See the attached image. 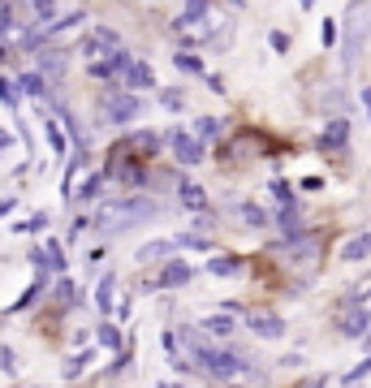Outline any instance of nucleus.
<instances>
[{
	"label": "nucleus",
	"mask_w": 371,
	"mask_h": 388,
	"mask_svg": "<svg viewBox=\"0 0 371 388\" xmlns=\"http://www.w3.org/2000/svg\"><path fill=\"white\" fill-rule=\"evenodd\" d=\"M99 190H104V177L99 173H87V182L74 190V199H82V203H91V199H99Z\"/></svg>",
	"instance_id": "obj_19"
},
{
	"label": "nucleus",
	"mask_w": 371,
	"mask_h": 388,
	"mask_svg": "<svg viewBox=\"0 0 371 388\" xmlns=\"http://www.w3.org/2000/svg\"><path fill=\"white\" fill-rule=\"evenodd\" d=\"M13 31V5H0V35Z\"/></svg>",
	"instance_id": "obj_38"
},
{
	"label": "nucleus",
	"mask_w": 371,
	"mask_h": 388,
	"mask_svg": "<svg viewBox=\"0 0 371 388\" xmlns=\"http://www.w3.org/2000/svg\"><path fill=\"white\" fill-rule=\"evenodd\" d=\"M87 358H91V354H78V358H70V362H65V379H78V375H82V367H87Z\"/></svg>",
	"instance_id": "obj_34"
},
{
	"label": "nucleus",
	"mask_w": 371,
	"mask_h": 388,
	"mask_svg": "<svg viewBox=\"0 0 371 388\" xmlns=\"http://www.w3.org/2000/svg\"><path fill=\"white\" fill-rule=\"evenodd\" d=\"M169 147H173V155L182 160V164H203V143L199 138H190L186 130H169V138H165Z\"/></svg>",
	"instance_id": "obj_5"
},
{
	"label": "nucleus",
	"mask_w": 371,
	"mask_h": 388,
	"mask_svg": "<svg viewBox=\"0 0 371 388\" xmlns=\"http://www.w3.org/2000/svg\"><path fill=\"white\" fill-rule=\"evenodd\" d=\"M362 108H367V117H371V87H362Z\"/></svg>",
	"instance_id": "obj_43"
},
{
	"label": "nucleus",
	"mask_w": 371,
	"mask_h": 388,
	"mask_svg": "<svg viewBox=\"0 0 371 388\" xmlns=\"http://www.w3.org/2000/svg\"><path fill=\"white\" fill-rule=\"evenodd\" d=\"M82 22H87V13H82V9H70V13H61L57 22L43 31V39H57V35H65V31H74V26H82Z\"/></svg>",
	"instance_id": "obj_12"
},
{
	"label": "nucleus",
	"mask_w": 371,
	"mask_h": 388,
	"mask_svg": "<svg viewBox=\"0 0 371 388\" xmlns=\"http://www.w3.org/2000/svg\"><path fill=\"white\" fill-rule=\"evenodd\" d=\"M0 104H5V108H18V82H13V78H0Z\"/></svg>",
	"instance_id": "obj_28"
},
{
	"label": "nucleus",
	"mask_w": 371,
	"mask_h": 388,
	"mask_svg": "<svg viewBox=\"0 0 371 388\" xmlns=\"http://www.w3.org/2000/svg\"><path fill=\"white\" fill-rule=\"evenodd\" d=\"M182 203H186L190 211H203V207H207V190H203V186H182Z\"/></svg>",
	"instance_id": "obj_22"
},
{
	"label": "nucleus",
	"mask_w": 371,
	"mask_h": 388,
	"mask_svg": "<svg viewBox=\"0 0 371 388\" xmlns=\"http://www.w3.org/2000/svg\"><path fill=\"white\" fill-rule=\"evenodd\" d=\"M362 259H371V229H362L358 238L341 246V263H362Z\"/></svg>",
	"instance_id": "obj_7"
},
{
	"label": "nucleus",
	"mask_w": 371,
	"mask_h": 388,
	"mask_svg": "<svg viewBox=\"0 0 371 388\" xmlns=\"http://www.w3.org/2000/svg\"><path fill=\"white\" fill-rule=\"evenodd\" d=\"M0 371H5V375H13V371H18V358H13V350H9V345H0Z\"/></svg>",
	"instance_id": "obj_35"
},
{
	"label": "nucleus",
	"mask_w": 371,
	"mask_h": 388,
	"mask_svg": "<svg viewBox=\"0 0 371 388\" xmlns=\"http://www.w3.org/2000/svg\"><path fill=\"white\" fill-rule=\"evenodd\" d=\"M207 13H211V9L203 5V0H194V5H186V9H182V13L173 18V26H177V31H190V26H203V22H207Z\"/></svg>",
	"instance_id": "obj_10"
},
{
	"label": "nucleus",
	"mask_w": 371,
	"mask_h": 388,
	"mask_svg": "<svg viewBox=\"0 0 371 388\" xmlns=\"http://www.w3.org/2000/svg\"><path fill=\"white\" fill-rule=\"evenodd\" d=\"M130 362H134V358H130V354H121V358H117V367H109V375H121V371H130Z\"/></svg>",
	"instance_id": "obj_41"
},
{
	"label": "nucleus",
	"mask_w": 371,
	"mask_h": 388,
	"mask_svg": "<svg viewBox=\"0 0 371 388\" xmlns=\"http://www.w3.org/2000/svg\"><path fill=\"white\" fill-rule=\"evenodd\" d=\"M18 91H26L31 99H43V95H48V87H43V74H22V78H18Z\"/></svg>",
	"instance_id": "obj_18"
},
{
	"label": "nucleus",
	"mask_w": 371,
	"mask_h": 388,
	"mask_svg": "<svg viewBox=\"0 0 371 388\" xmlns=\"http://www.w3.org/2000/svg\"><path fill=\"white\" fill-rule=\"evenodd\" d=\"M13 207H18V199H13V194H9V199H0V216H9Z\"/></svg>",
	"instance_id": "obj_42"
},
{
	"label": "nucleus",
	"mask_w": 371,
	"mask_h": 388,
	"mask_svg": "<svg viewBox=\"0 0 371 388\" xmlns=\"http://www.w3.org/2000/svg\"><path fill=\"white\" fill-rule=\"evenodd\" d=\"M160 104L169 108V113H177V108H182V95H177V91H165V95H160Z\"/></svg>",
	"instance_id": "obj_39"
},
{
	"label": "nucleus",
	"mask_w": 371,
	"mask_h": 388,
	"mask_svg": "<svg viewBox=\"0 0 371 388\" xmlns=\"http://www.w3.org/2000/svg\"><path fill=\"white\" fill-rule=\"evenodd\" d=\"M173 61H177V65H182L186 74H199V78H203V61H199V57H190V52H177Z\"/></svg>",
	"instance_id": "obj_29"
},
{
	"label": "nucleus",
	"mask_w": 371,
	"mask_h": 388,
	"mask_svg": "<svg viewBox=\"0 0 371 388\" xmlns=\"http://www.w3.org/2000/svg\"><path fill=\"white\" fill-rule=\"evenodd\" d=\"M194 138H199V143L221 138V121H216V117H199V121H194Z\"/></svg>",
	"instance_id": "obj_21"
},
{
	"label": "nucleus",
	"mask_w": 371,
	"mask_h": 388,
	"mask_svg": "<svg viewBox=\"0 0 371 388\" xmlns=\"http://www.w3.org/2000/svg\"><path fill=\"white\" fill-rule=\"evenodd\" d=\"M173 250H177V242H169V238H160V242H147V246H138L134 263H155V259H169Z\"/></svg>",
	"instance_id": "obj_9"
},
{
	"label": "nucleus",
	"mask_w": 371,
	"mask_h": 388,
	"mask_svg": "<svg viewBox=\"0 0 371 388\" xmlns=\"http://www.w3.org/2000/svg\"><path fill=\"white\" fill-rule=\"evenodd\" d=\"M126 87H130V91H151V87H155L151 65H147V61H130V70H126Z\"/></svg>",
	"instance_id": "obj_8"
},
{
	"label": "nucleus",
	"mask_w": 371,
	"mask_h": 388,
	"mask_svg": "<svg viewBox=\"0 0 371 388\" xmlns=\"http://www.w3.org/2000/svg\"><path fill=\"white\" fill-rule=\"evenodd\" d=\"M238 216L246 220V225H255V229H259V225H268V216H263L255 203H242V207H238Z\"/></svg>",
	"instance_id": "obj_26"
},
{
	"label": "nucleus",
	"mask_w": 371,
	"mask_h": 388,
	"mask_svg": "<svg viewBox=\"0 0 371 388\" xmlns=\"http://www.w3.org/2000/svg\"><path fill=\"white\" fill-rule=\"evenodd\" d=\"M5 147H9V134H0V151H5Z\"/></svg>",
	"instance_id": "obj_44"
},
{
	"label": "nucleus",
	"mask_w": 371,
	"mask_h": 388,
	"mask_svg": "<svg viewBox=\"0 0 371 388\" xmlns=\"http://www.w3.org/2000/svg\"><path fill=\"white\" fill-rule=\"evenodd\" d=\"M121 177H126L130 186H143V182H147V173H143V164H126V169H121Z\"/></svg>",
	"instance_id": "obj_32"
},
{
	"label": "nucleus",
	"mask_w": 371,
	"mask_h": 388,
	"mask_svg": "<svg viewBox=\"0 0 371 388\" xmlns=\"http://www.w3.org/2000/svg\"><path fill=\"white\" fill-rule=\"evenodd\" d=\"M0 61H5V43H0Z\"/></svg>",
	"instance_id": "obj_47"
},
{
	"label": "nucleus",
	"mask_w": 371,
	"mask_h": 388,
	"mask_svg": "<svg viewBox=\"0 0 371 388\" xmlns=\"http://www.w3.org/2000/svg\"><path fill=\"white\" fill-rule=\"evenodd\" d=\"M199 367H207V375H216V379H238L246 371V358L233 354V350H216V345H199L194 350Z\"/></svg>",
	"instance_id": "obj_2"
},
{
	"label": "nucleus",
	"mask_w": 371,
	"mask_h": 388,
	"mask_svg": "<svg viewBox=\"0 0 371 388\" xmlns=\"http://www.w3.org/2000/svg\"><path fill=\"white\" fill-rule=\"evenodd\" d=\"M272 199H277L281 207H294V190H289V182H272Z\"/></svg>",
	"instance_id": "obj_31"
},
{
	"label": "nucleus",
	"mask_w": 371,
	"mask_h": 388,
	"mask_svg": "<svg viewBox=\"0 0 371 388\" xmlns=\"http://www.w3.org/2000/svg\"><path fill=\"white\" fill-rule=\"evenodd\" d=\"M48 143H52V151H57V155H65V151H70V143H65L61 126H48Z\"/></svg>",
	"instance_id": "obj_30"
},
{
	"label": "nucleus",
	"mask_w": 371,
	"mask_h": 388,
	"mask_svg": "<svg viewBox=\"0 0 371 388\" xmlns=\"http://www.w3.org/2000/svg\"><path fill=\"white\" fill-rule=\"evenodd\" d=\"M113 285H117V276H113V272H104V281H99V289H95L99 311H113Z\"/></svg>",
	"instance_id": "obj_17"
},
{
	"label": "nucleus",
	"mask_w": 371,
	"mask_h": 388,
	"mask_svg": "<svg viewBox=\"0 0 371 388\" xmlns=\"http://www.w3.org/2000/svg\"><path fill=\"white\" fill-rule=\"evenodd\" d=\"M306 388H324V379H311V384H306Z\"/></svg>",
	"instance_id": "obj_45"
},
{
	"label": "nucleus",
	"mask_w": 371,
	"mask_h": 388,
	"mask_svg": "<svg viewBox=\"0 0 371 388\" xmlns=\"http://www.w3.org/2000/svg\"><path fill=\"white\" fill-rule=\"evenodd\" d=\"M39 294H43V281H35V285H31V289H26V294H22L18 302H13V311H22V306H31V302H35Z\"/></svg>",
	"instance_id": "obj_33"
},
{
	"label": "nucleus",
	"mask_w": 371,
	"mask_h": 388,
	"mask_svg": "<svg viewBox=\"0 0 371 388\" xmlns=\"http://www.w3.org/2000/svg\"><path fill=\"white\" fill-rule=\"evenodd\" d=\"M130 147H134V155H138V160H147V155H155V147H160V138H155V134H147V130H138Z\"/></svg>",
	"instance_id": "obj_16"
},
{
	"label": "nucleus",
	"mask_w": 371,
	"mask_h": 388,
	"mask_svg": "<svg viewBox=\"0 0 371 388\" xmlns=\"http://www.w3.org/2000/svg\"><path fill=\"white\" fill-rule=\"evenodd\" d=\"M207 272H211V276H238V272H242V263H238L233 255H216V259L207 263Z\"/></svg>",
	"instance_id": "obj_15"
},
{
	"label": "nucleus",
	"mask_w": 371,
	"mask_h": 388,
	"mask_svg": "<svg viewBox=\"0 0 371 388\" xmlns=\"http://www.w3.org/2000/svg\"><path fill=\"white\" fill-rule=\"evenodd\" d=\"M155 388H182V384H169V379H165V384H155Z\"/></svg>",
	"instance_id": "obj_46"
},
{
	"label": "nucleus",
	"mask_w": 371,
	"mask_h": 388,
	"mask_svg": "<svg viewBox=\"0 0 371 388\" xmlns=\"http://www.w3.org/2000/svg\"><path fill=\"white\" fill-rule=\"evenodd\" d=\"M362 375H371V358H362V362H358V367H354V371L345 375V384H358Z\"/></svg>",
	"instance_id": "obj_37"
},
{
	"label": "nucleus",
	"mask_w": 371,
	"mask_h": 388,
	"mask_svg": "<svg viewBox=\"0 0 371 388\" xmlns=\"http://www.w3.org/2000/svg\"><path fill=\"white\" fill-rule=\"evenodd\" d=\"M57 298H61L65 306H74V281H57Z\"/></svg>",
	"instance_id": "obj_36"
},
{
	"label": "nucleus",
	"mask_w": 371,
	"mask_h": 388,
	"mask_svg": "<svg viewBox=\"0 0 371 388\" xmlns=\"http://www.w3.org/2000/svg\"><path fill=\"white\" fill-rule=\"evenodd\" d=\"M277 225H281V233H285V238H298V233H302V229H298V207H281Z\"/></svg>",
	"instance_id": "obj_23"
},
{
	"label": "nucleus",
	"mask_w": 371,
	"mask_h": 388,
	"mask_svg": "<svg viewBox=\"0 0 371 388\" xmlns=\"http://www.w3.org/2000/svg\"><path fill=\"white\" fill-rule=\"evenodd\" d=\"M39 70L52 74V78H61L65 74V57H61V52H39Z\"/></svg>",
	"instance_id": "obj_20"
},
{
	"label": "nucleus",
	"mask_w": 371,
	"mask_h": 388,
	"mask_svg": "<svg viewBox=\"0 0 371 388\" xmlns=\"http://www.w3.org/2000/svg\"><path fill=\"white\" fill-rule=\"evenodd\" d=\"M367 323H371V315H367V311H354V315L341 319V332L354 341V337H367Z\"/></svg>",
	"instance_id": "obj_14"
},
{
	"label": "nucleus",
	"mask_w": 371,
	"mask_h": 388,
	"mask_svg": "<svg viewBox=\"0 0 371 388\" xmlns=\"http://www.w3.org/2000/svg\"><path fill=\"white\" fill-rule=\"evenodd\" d=\"M238 323H233V315H203V332H207V337H229V332H233Z\"/></svg>",
	"instance_id": "obj_13"
},
{
	"label": "nucleus",
	"mask_w": 371,
	"mask_h": 388,
	"mask_svg": "<svg viewBox=\"0 0 371 388\" xmlns=\"http://www.w3.org/2000/svg\"><path fill=\"white\" fill-rule=\"evenodd\" d=\"M138 113H143V104H138L134 91H104V95H99V117L113 121V126H126V121H134Z\"/></svg>",
	"instance_id": "obj_3"
},
{
	"label": "nucleus",
	"mask_w": 371,
	"mask_h": 388,
	"mask_svg": "<svg viewBox=\"0 0 371 388\" xmlns=\"http://www.w3.org/2000/svg\"><path fill=\"white\" fill-rule=\"evenodd\" d=\"M99 345L104 350H121V328L117 323H99Z\"/></svg>",
	"instance_id": "obj_24"
},
{
	"label": "nucleus",
	"mask_w": 371,
	"mask_h": 388,
	"mask_svg": "<svg viewBox=\"0 0 371 388\" xmlns=\"http://www.w3.org/2000/svg\"><path fill=\"white\" fill-rule=\"evenodd\" d=\"M48 225V211H35V216H26V220H18L13 225V233H39Z\"/></svg>",
	"instance_id": "obj_25"
},
{
	"label": "nucleus",
	"mask_w": 371,
	"mask_h": 388,
	"mask_svg": "<svg viewBox=\"0 0 371 388\" xmlns=\"http://www.w3.org/2000/svg\"><path fill=\"white\" fill-rule=\"evenodd\" d=\"M190 276H194V272H190V263L169 259V263H165V272H160V285H165V289H177V285H186V281H190Z\"/></svg>",
	"instance_id": "obj_11"
},
{
	"label": "nucleus",
	"mask_w": 371,
	"mask_h": 388,
	"mask_svg": "<svg viewBox=\"0 0 371 388\" xmlns=\"http://www.w3.org/2000/svg\"><path fill=\"white\" fill-rule=\"evenodd\" d=\"M147 220H155V203L143 199V194H126V199L95 207V229L99 233H126L134 225H147Z\"/></svg>",
	"instance_id": "obj_1"
},
{
	"label": "nucleus",
	"mask_w": 371,
	"mask_h": 388,
	"mask_svg": "<svg viewBox=\"0 0 371 388\" xmlns=\"http://www.w3.org/2000/svg\"><path fill=\"white\" fill-rule=\"evenodd\" d=\"M350 143V121L345 117H333L324 130H320V147L324 151H337V147H345Z\"/></svg>",
	"instance_id": "obj_6"
},
{
	"label": "nucleus",
	"mask_w": 371,
	"mask_h": 388,
	"mask_svg": "<svg viewBox=\"0 0 371 388\" xmlns=\"http://www.w3.org/2000/svg\"><path fill=\"white\" fill-rule=\"evenodd\" d=\"M43 250H48V267H57V272H65V246H61V242H48Z\"/></svg>",
	"instance_id": "obj_27"
},
{
	"label": "nucleus",
	"mask_w": 371,
	"mask_h": 388,
	"mask_svg": "<svg viewBox=\"0 0 371 388\" xmlns=\"http://www.w3.org/2000/svg\"><path fill=\"white\" fill-rule=\"evenodd\" d=\"M246 328L255 332V337H263V341L285 337V319H281V315H272V311H250V315H246Z\"/></svg>",
	"instance_id": "obj_4"
},
{
	"label": "nucleus",
	"mask_w": 371,
	"mask_h": 388,
	"mask_svg": "<svg viewBox=\"0 0 371 388\" xmlns=\"http://www.w3.org/2000/svg\"><path fill=\"white\" fill-rule=\"evenodd\" d=\"M268 43H272L277 52H289V35H285V31H272V39H268Z\"/></svg>",
	"instance_id": "obj_40"
}]
</instances>
